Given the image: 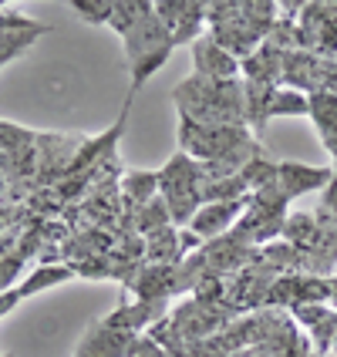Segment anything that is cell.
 Listing matches in <instances>:
<instances>
[{"label":"cell","mask_w":337,"mask_h":357,"mask_svg":"<svg viewBox=\"0 0 337 357\" xmlns=\"http://www.w3.org/2000/svg\"><path fill=\"white\" fill-rule=\"evenodd\" d=\"M310 115L317 121V132L324 139V145L334 152V162H337V95H327V91L310 95Z\"/></svg>","instance_id":"5b68a950"},{"label":"cell","mask_w":337,"mask_h":357,"mask_svg":"<svg viewBox=\"0 0 337 357\" xmlns=\"http://www.w3.org/2000/svg\"><path fill=\"white\" fill-rule=\"evenodd\" d=\"M172 47H176V40L165 31V24L159 20L156 7H152V14H145L125 34V54H128V68H132V91L142 88L145 81L159 71L165 64V58L172 54Z\"/></svg>","instance_id":"6da1fadb"},{"label":"cell","mask_w":337,"mask_h":357,"mask_svg":"<svg viewBox=\"0 0 337 357\" xmlns=\"http://www.w3.org/2000/svg\"><path fill=\"white\" fill-rule=\"evenodd\" d=\"M75 277V266H40L34 277H27L24 283H20V297H34V294H40V290H47V287H54V283H61V280Z\"/></svg>","instance_id":"52a82bcc"},{"label":"cell","mask_w":337,"mask_h":357,"mask_svg":"<svg viewBox=\"0 0 337 357\" xmlns=\"http://www.w3.org/2000/svg\"><path fill=\"white\" fill-rule=\"evenodd\" d=\"M334 176H337V162H334Z\"/></svg>","instance_id":"7c38bea8"},{"label":"cell","mask_w":337,"mask_h":357,"mask_svg":"<svg viewBox=\"0 0 337 357\" xmlns=\"http://www.w3.org/2000/svg\"><path fill=\"white\" fill-rule=\"evenodd\" d=\"M193 54H196V71L202 78L233 81V75H237V58L230 51H223L216 40H196Z\"/></svg>","instance_id":"277c9868"},{"label":"cell","mask_w":337,"mask_h":357,"mask_svg":"<svg viewBox=\"0 0 337 357\" xmlns=\"http://www.w3.org/2000/svg\"><path fill=\"white\" fill-rule=\"evenodd\" d=\"M156 185H159L156 172H128L125 176V192L135 196V202H149V196L156 192Z\"/></svg>","instance_id":"9c48e42d"},{"label":"cell","mask_w":337,"mask_h":357,"mask_svg":"<svg viewBox=\"0 0 337 357\" xmlns=\"http://www.w3.org/2000/svg\"><path fill=\"white\" fill-rule=\"evenodd\" d=\"M331 178H334V169H310V165H297V162H280L277 165V185L283 189L287 199L304 196V192L320 189V185H331Z\"/></svg>","instance_id":"7a4b0ae2"},{"label":"cell","mask_w":337,"mask_h":357,"mask_svg":"<svg viewBox=\"0 0 337 357\" xmlns=\"http://www.w3.org/2000/svg\"><path fill=\"white\" fill-rule=\"evenodd\" d=\"M237 209H239V202H209V206H202L199 216L193 219V233L213 236V229H223V226L233 222Z\"/></svg>","instance_id":"8992f818"},{"label":"cell","mask_w":337,"mask_h":357,"mask_svg":"<svg viewBox=\"0 0 337 357\" xmlns=\"http://www.w3.org/2000/svg\"><path fill=\"white\" fill-rule=\"evenodd\" d=\"M71 7H75V14H81L88 24H108V20H112V3H105V0H75Z\"/></svg>","instance_id":"30bf717a"},{"label":"cell","mask_w":337,"mask_h":357,"mask_svg":"<svg viewBox=\"0 0 337 357\" xmlns=\"http://www.w3.org/2000/svg\"><path fill=\"white\" fill-rule=\"evenodd\" d=\"M0 189H3V178H0Z\"/></svg>","instance_id":"4fadbf2b"},{"label":"cell","mask_w":337,"mask_h":357,"mask_svg":"<svg viewBox=\"0 0 337 357\" xmlns=\"http://www.w3.org/2000/svg\"><path fill=\"white\" fill-rule=\"evenodd\" d=\"M132 334L125 331H115L108 324H95L91 334L81 340L78 347V357H128L132 354Z\"/></svg>","instance_id":"3957f363"},{"label":"cell","mask_w":337,"mask_h":357,"mask_svg":"<svg viewBox=\"0 0 337 357\" xmlns=\"http://www.w3.org/2000/svg\"><path fill=\"white\" fill-rule=\"evenodd\" d=\"M128 357H176V354H169V351L162 347L159 340L139 337L135 344H132V354H128Z\"/></svg>","instance_id":"8fae6325"},{"label":"cell","mask_w":337,"mask_h":357,"mask_svg":"<svg viewBox=\"0 0 337 357\" xmlns=\"http://www.w3.org/2000/svg\"><path fill=\"white\" fill-rule=\"evenodd\" d=\"M277 115H310V95L294 91V88L277 91L270 101V119H277Z\"/></svg>","instance_id":"ba28073f"}]
</instances>
